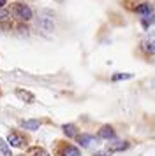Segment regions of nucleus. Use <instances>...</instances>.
<instances>
[{
    "label": "nucleus",
    "instance_id": "f257e3e1",
    "mask_svg": "<svg viewBox=\"0 0 155 156\" xmlns=\"http://www.w3.org/2000/svg\"><path fill=\"white\" fill-rule=\"evenodd\" d=\"M14 12H16V16H18L20 20H23V21H30V20L34 18L32 9L28 7L27 4H16V5H14Z\"/></svg>",
    "mask_w": 155,
    "mask_h": 156
},
{
    "label": "nucleus",
    "instance_id": "f03ea898",
    "mask_svg": "<svg viewBox=\"0 0 155 156\" xmlns=\"http://www.w3.org/2000/svg\"><path fill=\"white\" fill-rule=\"evenodd\" d=\"M78 144H81L83 147H95L99 144V139L97 137H93V135H88V133H81V135H78Z\"/></svg>",
    "mask_w": 155,
    "mask_h": 156
},
{
    "label": "nucleus",
    "instance_id": "7ed1b4c3",
    "mask_svg": "<svg viewBox=\"0 0 155 156\" xmlns=\"http://www.w3.org/2000/svg\"><path fill=\"white\" fill-rule=\"evenodd\" d=\"M25 137L21 133H11L7 137V144L9 146H13V147H21V146H25Z\"/></svg>",
    "mask_w": 155,
    "mask_h": 156
},
{
    "label": "nucleus",
    "instance_id": "20e7f679",
    "mask_svg": "<svg viewBox=\"0 0 155 156\" xmlns=\"http://www.w3.org/2000/svg\"><path fill=\"white\" fill-rule=\"evenodd\" d=\"M129 142L125 140H118V142H113V144H109L108 146V149H106V153H118V151H125V149H129Z\"/></svg>",
    "mask_w": 155,
    "mask_h": 156
},
{
    "label": "nucleus",
    "instance_id": "39448f33",
    "mask_svg": "<svg viewBox=\"0 0 155 156\" xmlns=\"http://www.w3.org/2000/svg\"><path fill=\"white\" fill-rule=\"evenodd\" d=\"M99 139H106V140L115 139V130H113V126H109V125H104V126L99 130Z\"/></svg>",
    "mask_w": 155,
    "mask_h": 156
},
{
    "label": "nucleus",
    "instance_id": "423d86ee",
    "mask_svg": "<svg viewBox=\"0 0 155 156\" xmlns=\"http://www.w3.org/2000/svg\"><path fill=\"white\" fill-rule=\"evenodd\" d=\"M60 156H81V151L74 146H63L60 151Z\"/></svg>",
    "mask_w": 155,
    "mask_h": 156
},
{
    "label": "nucleus",
    "instance_id": "0eeeda50",
    "mask_svg": "<svg viewBox=\"0 0 155 156\" xmlns=\"http://www.w3.org/2000/svg\"><path fill=\"white\" fill-rule=\"evenodd\" d=\"M141 49L145 51L146 55H155V41H152V39L143 41V44H141Z\"/></svg>",
    "mask_w": 155,
    "mask_h": 156
},
{
    "label": "nucleus",
    "instance_id": "6e6552de",
    "mask_svg": "<svg viewBox=\"0 0 155 156\" xmlns=\"http://www.w3.org/2000/svg\"><path fill=\"white\" fill-rule=\"evenodd\" d=\"M21 126L25 128V130H32V132H35V130H39V126H41V121H37V119L23 121V123H21Z\"/></svg>",
    "mask_w": 155,
    "mask_h": 156
},
{
    "label": "nucleus",
    "instance_id": "1a4fd4ad",
    "mask_svg": "<svg viewBox=\"0 0 155 156\" xmlns=\"http://www.w3.org/2000/svg\"><path fill=\"white\" fill-rule=\"evenodd\" d=\"M152 11H153V9H152L150 4H141V5L136 7V12L141 14V16H150V14H152Z\"/></svg>",
    "mask_w": 155,
    "mask_h": 156
},
{
    "label": "nucleus",
    "instance_id": "9d476101",
    "mask_svg": "<svg viewBox=\"0 0 155 156\" xmlns=\"http://www.w3.org/2000/svg\"><path fill=\"white\" fill-rule=\"evenodd\" d=\"M16 95H18V98H21L23 102H27V104H30V102H34V95L32 93H28V91H25V90H18L16 91Z\"/></svg>",
    "mask_w": 155,
    "mask_h": 156
},
{
    "label": "nucleus",
    "instance_id": "9b49d317",
    "mask_svg": "<svg viewBox=\"0 0 155 156\" xmlns=\"http://www.w3.org/2000/svg\"><path fill=\"white\" fill-rule=\"evenodd\" d=\"M62 130H63V133L67 135V137H74V135L78 133V128H76V125H72V123H67V125H63V126H62Z\"/></svg>",
    "mask_w": 155,
    "mask_h": 156
},
{
    "label": "nucleus",
    "instance_id": "f8f14e48",
    "mask_svg": "<svg viewBox=\"0 0 155 156\" xmlns=\"http://www.w3.org/2000/svg\"><path fill=\"white\" fill-rule=\"evenodd\" d=\"M28 154L30 156H49V153L42 147H30L28 149Z\"/></svg>",
    "mask_w": 155,
    "mask_h": 156
},
{
    "label": "nucleus",
    "instance_id": "ddd939ff",
    "mask_svg": "<svg viewBox=\"0 0 155 156\" xmlns=\"http://www.w3.org/2000/svg\"><path fill=\"white\" fill-rule=\"evenodd\" d=\"M134 77V74H129V72H118V74H115L111 77V81H125V79H132Z\"/></svg>",
    "mask_w": 155,
    "mask_h": 156
},
{
    "label": "nucleus",
    "instance_id": "4468645a",
    "mask_svg": "<svg viewBox=\"0 0 155 156\" xmlns=\"http://www.w3.org/2000/svg\"><path fill=\"white\" fill-rule=\"evenodd\" d=\"M0 156H11V149L4 139H0Z\"/></svg>",
    "mask_w": 155,
    "mask_h": 156
},
{
    "label": "nucleus",
    "instance_id": "2eb2a0df",
    "mask_svg": "<svg viewBox=\"0 0 155 156\" xmlns=\"http://www.w3.org/2000/svg\"><path fill=\"white\" fill-rule=\"evenodd\" d=\"M37 23H39V27H42V28H46L48 32H51V30H53V23H51V21H48L46 18H41V20H39Z\"/></svg>",
    "mask_w": 155,
    "mask_h": 156
},
{
    "label": "nucleus",
    "instance_id": "dca6fc26",
    "mask_svg": "<svg viewBox=\"0 0 155 156\" xmlns=\"http://www.w3.org/2000/svg\"><path fill=\"white\" fill-rule=\"evenodd\" d=\"M155 23V16H145V18H143V20H141V25H143V27H145V28H148V27H150V25H153Z\"/></svg>",
    "mask_w": 155,
    "mask_h": 156
},
{
    "label": "nucleus",
    "instance_id": "f3484780",
    "mask_svg": "<svg viewBox=\"0 0 155 156\" xmlns=\"http://www.w3.org/2000/svg\"><path fill=\"white\" fill-rule=\"evenodd\" d=\"M9 20V11H6V9H0V23H4Z\"/></svg>",
    "mask_w": 155,
    "mask_h": 156
},
{
    "label": "nucleus",
    "instance_id": "a211bd4d",
    "mask_svg": "<svg viewBox=\"0 0 155 156\" xmlns=\"http://www.w3.org/2000/svg\"><path fill=\"white\" fill-rule=\"evenodd\" d=\"M6 4H7L6 0H0V9H4V7H6Z\"/></svg>",
    "mask_w": 155,
    "mask_h": 156
},
{
    "label": "nucleus",
    "instance_id": "6ab92c4d",
    "mask_svg": "<svg viewBox=\"0 0 155 156\" xmlns=\"http://www.w3.org/2000/svg\"><path fill=\"white\" fill-rule=\"evenodd\" d=\"M152 86H153V88H155V79H153V83H152Z\"/></svg>",
    "mask_w": 155,
    "mask_h": 156
}]
</instances>
